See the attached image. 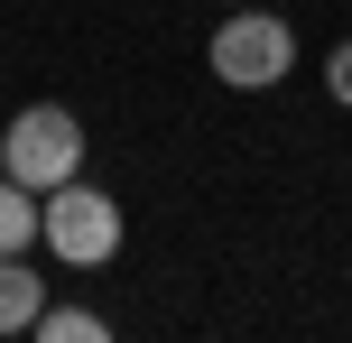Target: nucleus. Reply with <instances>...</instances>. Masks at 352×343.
Masks as SVG:
<instances>
[{
	"mask_svg": "<svg viewBox=\"0 0 352 343\" xmlns=\"http://www.w3.org/2000/svg\"><path fill=\"white\" fill-rule=\"evenodd\" d=\"M0 177H19V186H65V177H84V121H74L65 102H28L10 130H0Z\"/></svg>",
	"mask_w": 352,
	"mask_h": 343,
	"instance_id": "f257e3e1",
	"label": "nucleus"
},
{
	"mask_svg": "<svg viewBox=\"0 0 352 343\" xmlns=\"http://www.w3.org/2000/svg\"><path fill=\"white\" fill-rule=\"evenodd\" d=\"M37 241H47L56 260H74V269H93V260L121 251V204H111L102 186L65 177V186H47V195H37Z\"/></svg>",
	"mask_w": 352,
	"mask_h": 343,
	"instance_id": "f03ea898",
	"label": "nucleus"
},
{
	"mask_svg": "<svg viewBox=\"0 0 352 343\" xmlns=\"http://www.w3.org/2000/svg\"><path fill=\"white\" fill-rule=\"evenodd\" d=\"M204 56H213V74H223V84L260 93V84H278V74L297 65V37H287V19H278V10H250V0H241V10L213 28V47H204Z\"/></svg>",
	"mask_w": 352,
	"mask_h": 343,
	"instance_id": "7ed1b4c3",
	"label": "nucleus"
},
{
	"mask_svg": "<svg viewBox=\"0 0 352 343\" xmlns=\"http://www.w3.org/2000/svg\"><path fill=\"white\" fill-rule=\"evenodd\" d=\"M37 307H47V278H37L28 260L10 251V260H0V334H28V325H37Z\"/></svg>",
	"mask_w": 352,
	"mask_h": 343,
	"instance_id": "20e7f679",
	"label": "nucleus"
},
{
	"mask_svg": "<svg viewBox=\"0 0 352 343\" xmlns=\"http://www.w3.org/2000/svg\"><path fill=\"white\" fill-rule=\"evenodd\" d=\"M28 241H37V186L0 177V260H10V251H28Z\"/></svg>",
	"mask_w": 352,
	"mask_h": 343,
	"instance_id": "39448f33",
	"label": "nucleus"
},
{
	"mask_svg": "<svg viewBox=\"0 0 352 343\" xmlns=\"http://www.w3.org/2000/svg\"><path fill=\"white\" fill-rule=\"evenodd\" d=\"M28 334H47V343H102L111 325H102V316H84V307H37Z\"/></svg>",
	"mask_w": 352,
	"mask_h": 343,
	"instance_id": "423d86ee",
	"label": "nucleus"
},
{
	"mask_svg": "<svg viewBox=\"0 0 352 343\" xmlns=\"http://www.w3.org/2000/svg\"><path fill=\"white\" fill-rule=\"evenodd\" d=\"M324 93H334V102L352 111V37H343V47H334V56H324Z\"/></svg>",
	"mask_w": 352,
	"mask_h": 343,
	"instance_id": "0eeeda50",
	"label": "nucleus"
}]
</instances>
